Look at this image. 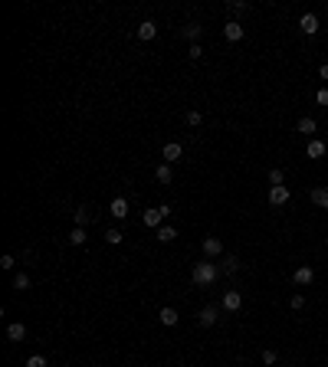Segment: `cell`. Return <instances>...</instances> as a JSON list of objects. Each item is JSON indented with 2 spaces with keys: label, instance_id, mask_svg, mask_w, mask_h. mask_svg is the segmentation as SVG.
<instances>
[{
  "label": "cell",
  "instance_id": "6da1fadb",
  "mask_svg": "<svg viewBox=\"0 0 328 367\" xmlns=\"http://www.w3.org/2000/svg\"><path fill=\"white\" fill-rule=\"evenodd\" d=\"M217 275H220V266L217 262H210V259L197 262L194 272H190V279H194L197 285H210V282H217Z\"/></svg>",
  "mask_w": 328,
  "mask_h": 367
},
{
  "label": "cell",
  "instance_id": "7a4b0ae2",
  "mask_svg": "<svg viewBox=\"0 0 328 367\" xmlns=\"http://www.w3.org/2000/svg\"><path fill=\"white\" fill-rule=\"evenodd\" d=\"M171 213H174L171 204H161V206H154V210H144L141 223H144V227H151V229H158V227H161V220H164V216H171Z\"/></svg>",
  "mask_w": 328,
  "mask_h": 367
},
{
  "label": "cell",
  "instance_id": "3957f363",
  "mask_svg": "<svg viewBox=\"0 0 328 367\" xmlns=\"http://www.w3.org/2000/svg\"><path fill=\"white\" fill-rule=\"evenodd\" d=\"M217 256H223L220 236H204V259H217Z\"/></svg>",
  "mask_w": 328,
  "mask_h": 367
},
{
  "label": "cell",
  "instance_id": "277c9868",
  "mask_svg": "<svg viewBox=\"0 0 328 367\" xmlns=\"http://www.w3.org/2000/svg\"><path fill=\"white\" fill-rule=\"evenodd\" d=\"M161 158H164V164H177L181 158H184V148H181L177 141H167L164 151H161Z\"/></svg>",
  "mask_w": 328,
  "mask_h": 367
},
{
  "label": "cell",
  "instance_id": "5b68a950",
  "mask_svg": "<svg viewBox=\"0 0 328 367\" xmlns=\"http://www.w3.org/2000/svg\"><path fill=\"white\" fill-rule=\"evenodd\" d=\"M289 197H292V194H289V187H285V184H282V187H269V204H273V206H285V204H289Z\"/></svg>",
  "mask_w": 328,
  "mask_h": 367
},
{
  "label": "cell",
  "instance_id": "8992f818",
  "mask_svg": "<svg viewBox=\"0 0 328 367\" xmlns=\"http://www.w3.org/2000/svg\"><path fill=\"white\" fill-rule=\"evenodd\" d=\"M220 305H223L227 312H240V308H243V295H240L236 289H230L227 295H223V302H220Z\"/></svg>",
  "mask_w": 328,
  "mask_h": 367
},
{
  "label": "cell",
  "instance_id": "52a82bcc",
  "mask_svg": "<svg viewBox=\"0 0 328 367\" xmlns=\"http://www.w3.org/2000/svg\"><path fill=\"white\" fill-rule=\"evenodd\" d=\"M223 36H227V43H240V40H243V23L227 20V26H223Z\"/></svg>",
  "mask_w": 328,
  "mask_h": 367
},
{
  "label": "cell",
  "instance_id": "ba28073f",
  "mask_svg": "<svg viewBox=\"0 0 328 367\" xmlns=\"http://www.w3.org/2000/svg\"><path fill=\"white\" fill-rule=\"evenodd\" d=\"M292 282L295 285H312V282H315V269H312V266H299L295 275H292Z\"/></svg>",
  "mask_w": 328,
  "mask_h": 367
},
{
  "label": "cell",
  "instance_id": "9c48e42d",
  "mask_svg": "<svg viewBox=\"0 0 328 367\" xmlns=\"http://www.w3.org/2000/svg\"><path fill=\"white\" fill-rule=\"evenodd\" d=\"M299 30L305 33V36H315V33H318V17H315V13H302V20H299Z\"/></svg>",
  "mask_w": 328,
  "mask_h": 367
},
{
  "label": "cell",
  "instance_id": "30bf717a",
  "mask_svg": "<svg viewBox=\"0 0 328 367\" xmlns=\"http://www.w3.org/2000/svg\"><path fill=\"white\" fill-rule=\"evenodd\" d=\"M138 40H144V43H148V40H154V36H158V23L154 20H144V23H138Z\"/></svg>",
  "mask_w": 328,
  "mask_h": 367
},
{
  "label": "cell",
  "instance_id": "8fae6325",
  "mask_svg": "<svg viewBox=\"0 0 328 367\" xmlns=\"http://www.w3.org/2000/svg\"><path fill=\"white\" fill-rule=\"evenodd\" d=\"M109 213L115 216V220H125V216H128V200H125V197H115L109 204Z\"/></svg>",
  "mask_w": 328,
  "mask_h": 367
},
{
  "label": "cell",
  "instance_id": "7c38bea8",
  "mask_svg": "<svg viewBox=\"0 0 328 367\" xmlns=\"http://www.w3.org/2000/svg\"><path fill=\"white\" fill-rule=\"evenodd\" d=\"M217 305H207V308H200V315H197V321H200V328H210V324L217 321Z\"/></svg>",
  "mask_w": 328,
  "mask_h": 367
},
{
  "label": "cell",
  "instance_id": "4fadbf2b",
  "mask_svg": "<svg viewBox=\"0 0 328 367\" xmlns=\"http://www.w3.org/2000/svg\"><path fill=\"white\" fill-rule=\"evenodd\" d=\"M7 338H10V341H23V338H26V324H23V321L7 324Z\"/></svg>",
  "mask_w": 328,
  "mask_h": 367
},
{
  "label": "cell",
  "instance_id": "5bb4252c",
  "mask_svg": "<svg viewBox=\"0 0 328 367\" xmlns=\"http://www.w3.org/2000/svg\"><path fill=\"white\" fill-rule=\"evenodd\" d=\"M158 318H161V324H167V328H174L177 324V312L171 308V305H164L161 312H158Z\"/></svg>",
  "mask_w": 328,
  "mask_h": 367
},
{
  "label": "cell",
  "instance_id": "9a60e30c",
  "mask_svg": "<svg viewBox=\"0 0 328 367\" xmlns=\"http://www.w3.org/2000/svg\"><path fill=\"white\" fill-rule=\"evenodd\" d=\"M308 158H312V161H318V158H325V141H315V138H312V141H308Z\"/></svg>",
  "mask_w": 328,
  "mask_h": 367
},
{
  "label": "cell",
  "instance_id": "2e32d148",
  "mask_svg": "<svg viewBox=\"0 0 328 367\" xmlns=\"http://www.w3.org/2000/svg\"><path fill=\"white\" fill-rule=\"evenodd\" d=\"M312 204L328 210V187H315V190H312Z\"/></svg>",
  "mask_w": 328,
  "mask_h": 367
},
{
  "label": "cell",
  "instance_id": "e0dca14e",
  "mask_svg": "<svg viewBox=\"0 0 328 367\" xmlns=\"http://www.w3.org/2000/svg\"><path fill=\"white\" fill-rule=\"evenodd\" d=\"M295 131H302V135H308V138H312V135L318 131V125H315V118H299Z\"/></svg>",
  "mask_w": 328,
  "mask_h": 367
},
{
  "label": "cell",
  "instance_id": "ac0fdd59",
  "mask_svg": "<svg viewBox=\"0 0 328 367\" xmlns=\"http://www.w3.org/2000/svg\"><path fill=\"white\" fill-rule=\"evenodd\" d=\"M154 177H158V184H171V181H174V174H171V164H158Z\"/></svg>",
  "mask_w": 328,
  "mask_h": 367
},
{
  "label": "cell",
  "instance_id": "d6986e66",
  "mask_svg": "<svg viewBox=\"0 0 328 367\" xmlns=\"http://www.w3.org/2000/svg\"><path fill=\"white\" fill-rule=\"evenodd\" d=\"M200 30H204L200 23H187V26H184V30H181V33H184V36H187V40H190V43H197V40H200Z\"/></svg>",
  "mask_w": 328,
  "mask_h": 367
},
{
  "label": "cell",
  "instance_id": "ffe728a7",
  "mask_svg": "<svg viewBox=\"0 0 328 367\" xmlns=\"http://www.w3.org/2000/svg\"><path fill=\"white\" fill-rule=\"evenodd\" d=\"M174 236H177L174 227H167V223H161V227H158V239H161V243H171Z\"/></svg>",
  "mask_w": 328,
  "mask_h": 367
},
{
  "label": "cell",
  "instance_id": "44dd1931",
  "mask_svg": "<svg viewBox=\"0 0 328 367\" xmlns=\"http://www.w3.org/2000/svg\"><path fill=\"white\" fill-rule=\"evenodd\" d=\"M69 243H72V246H82V243H86V227H72V233H69Z\"/></svg>",
  "mask_w": 328,
  "mask_h": 367
},
{
  "label": "cell",
  "instance_id": "7402d4cb",
  "mask_svg": "<svg viewBox=\"0 0 328 367\" xmlns=\"http://www.w3.org/2000/svg\"><path fill=\"white\" fill-rule=\"evenodd\" d=\"M13 289L26 292V289H30V275H26V272H17V275H13Z\"/></svg>",
  "mask_w": 328,
  "mask_h": 367
},
{
  "label": "cell",
  "instance_id": "603a6c76",
  "mask_svg": "<svg viewBox=\"0 0 328 367\" xmlns=\"http://www.w3.org/2000/svg\"><path fill=\"white\" fill-rule=\"evenodd\" d=\"M121 239H125V236H121V229H115V227L105 229V243H109V246H118Z\"/></svg>",
  "mask_w": 328,
  "mask_h": 367
},
{
  "label": "cell",
  "instance_id": "cb8c5ba5",
  "mask_svg": "<svg viewBox=\"0 0 328 367\" xmlns=\"http://www.w3.org/2000/svg\"><path fill=\"white\" fill-rule=\"evenodd\" d=\"M89 220H92V213H89V206H79V210H76V227H86Z\"/></svg>",
  "mask_w": 328,
  "mask_h": 367
},
{
  "label": "cell",
  "instance_id": "d4e9b609",
  "mask_svg": "<svg viewBox=\"0 0 328 367\" xmlns=\"http://www.w3.org/2000/svg\"><path fill=\"white\" fill-rule=\"evenodd\" d=\"M269 184H273V187H282V184H285V174L279 171V167H273V171H269Z\"/></svg>",
  "mask_w": 328,
  "mask_h": 367
},
{
  "label": "cell",
  "instance_id": "484cf974",
  "mask_svg": "<svg viewBox=\"0 0 328 367\" xmlns=\"http://www.w3.org/2000/svg\"><path fill=\"white\" fill-rule=\"evenodd\" d=\"M184 118H187V125H190V128H197V125H200V121H204V115H200V112H197V108H190V112H187Z\"/></svg>",
  "mask_w": 328,
  "mask_h": 367
},
{
  "label": "cell",
  "instance_id": "4316f807",
  "mask_svg": "<svg viewBox=\"0 0 328 367\" xmlns=\"http://www.w3.org/2000/svg\"><path fill=\"white\" fill-rule=\"evenodd\" d=\"M220 269H223V272H236V269H240V259H236V256H227Z\"/></svg>",
  "mask_w": 328,
  "mask_h": 367
},
{
  "label": "cell",
  "instance_id": "83f0119b",
  "mask_svg": "<svg viewBox=\"0 0 328 367\" xmlns=\"http://www.w3.org/2000/svg\"><path fill=\"white\" fill-rule=\"evenodd\" d=\"M26 367H46V357L43 354H30L26 357Z\"/></svg>",
  "mask_w": 328,
  "mask_h": 367
},
{
  "label": "cell",
  "instance_id": "f1b7e54d",
  "mask_svg": "<svg viewBox=\"0 0 328 367\" xmlns=\"http://www.w3.org/2000/svg\"><path fill=\"white\" fill-rule=\"evenodd\" d=\"M187 56H190V59H200V56H204V46H200V43H190Z\"/></svg>",
  "mask_w": 328,
  "mask_h": 367
},
{
  "label": "cell",
  "instance_id": "f546056e",
  "mask_svg": "<svg viewBox=\"0 0 328 367\" xmlns=\"http://www.w3.org/2000/svg\"><path fill=\"white\" fill-rule=\"evenodd\" d=\"M13 266H17V259H13L10 252H7V256H0V269H13Z\"/></svg>",
  "mask_w": 328,
  "mask_h": 367
},
{
  "label": "cell",
  "instance_id": "4dcf8cb0",
  "mask_svg": "<svg viewBox=\"0 0 328 367\" xmlns=\"http://www.w3.org/2000/svg\"><path fill=\"white\" fill-rule=\"evenodd\" d=\"M289 305H292L295 312H299V308H305V295H292V298H289Z\"/></svg>",
  "mask_w": 328,
  "mask_h": 367
},
{
  "label": "cell",
  "instance_id": "1f68e13d",
  "mask_svg": "<svg viewBox=\"0 0 328 367\" xmlns=\"http://www.w3.org/2000/svg\"><path fill=\"white\" fill-rule=\"evenodd\" d=\"M276 361H279L276 351H262V364H276Z\"/></svg>",
  "mask_w": 328,
  "mask_h": 367
},
{
  "label": "cell",
  "instance_id": "d6a6232c",
  "mask_svg": "<svg viewBox=\"0 0 328 367\" xmlns=\"http://www.w3.org/2000/svg\"><path fill=\"white\" fill-rule=\"evenodd\" d=\"M315 102H318V105H328V89H318V92H315Z\"/></svg>",
  "mask_w": 328,
  "mask_h": 367
},
{
  "label": "cell",
  "instance_id": "836d02e7",
  "mask_svg": "<svg viewBox=\"0 0 328 367\" xmlns=\"http://www.w3.org/2000/svg\"><path fill=\"white\" fill-rule=\"evenodd\" d=\"M230 10H233V13H243V10H246V3H243V0H233V3H230Z\"/></svg>",
  "mask_w": 328,
  "mask_h": 367
},
{
  "label": "cell",
  "instance_id": "e575fe53",
  "mask_svg": "<svg viewBox=\"0 0 328 367\" xmlns=\"http://www.w3.org/2000/svg\"><path fill=\"white\" fill-rule=\"evenodd\" d=\"M318 79H328V63H325V66H318Z\"/></svg>",
  "mask_w": 328,
  "mask_h": 367
}]
</instances>
